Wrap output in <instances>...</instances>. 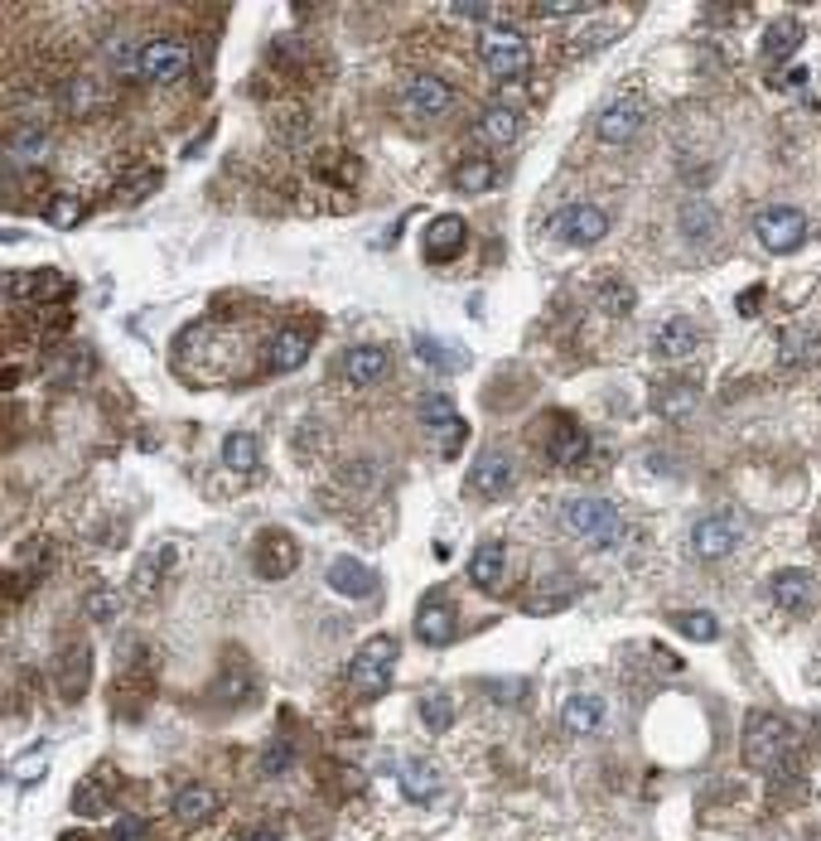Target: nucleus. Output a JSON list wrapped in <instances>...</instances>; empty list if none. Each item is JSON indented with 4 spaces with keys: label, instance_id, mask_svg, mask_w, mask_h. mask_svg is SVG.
I'll return each mask as SVG.
<instances>
[{
    "label": "nucleus",
    "instance_id": "obj_49",
    "mask_svg": "<svg viewBox=\"0 0 821 841\" xmlns=\"http://www.w3.org/2000/svg\"><path fill=\"white\" fill-rule=\"evenodd\" d=\"M136 837H145V822H141V818H121V822L112 827V841H136Z\"/></svg>",
    "mask_w": 821,
    "mask_h": 841
},
{
    "label": "nucleus",
    "instance_id": "obj_34",
    "mask_svg": "<svg viewBox=\"0 0 821 841\" xmlns=\"http://www.w3.org/2000/svg\"><path fill=\"white\" fill-rule=\"evenodd\" d=\"M518 131H522L518 112H508V107H498V102L479 117V136H484L488 145H512V141H518Z\"/></svg>",
    "mask_w": 821,
    "mask_h": 841
},
{
    "label": "nucleus",
    "instance_id": "obj_14",
    "mask_svg": "<svg viewBox=\"0 0 821 841\" xmlns=\"http://www.w3.org/2000/svg\"><path fill=\"white\" fill-rule=\"evenodd\" d=\"M701 329H696V320H686V314H672V320H662L657 324V334H653V353L657 358H667V363H681V358H696L701 353Z\"/></svg>",
    "mask_w": 821,
    "mask_h": 841
},
{
    "label": "nucleus",
    "instance_id": "obj_43",
    "mask_svg": "<svg viewBox=\"0 0 821 841\" xmlns=\"http://www.w3.org/2000/svg\"><path fill=\"white\" fill-rule=\"evenodd\" d=\"M290 754H296V750H290V740H276V745L262 754V774H286L290 770Z\"/></svg>",
    "mask_w": 821,
    "mask_h": 841
},
{
    "label": "nucleus",
    "instance_id": "obj_1",
    "mask_svg": "<svg viewBox=\"0 0 821 841\" xmlns=\"http://www.w3.org/2000/svg\"><path fill=\"white\" fill-rule=\"evenodd\" d=\"M566 528L585 546H614V542H623V513L609 504V498H599V494L570 498V504H566Z\"/></svg>",
    "mask_w": 821,
    "mask_h": 841
},
{
    "label": "nucleus",
    "instance_id": "obj_12",
    "mask_svg": "<svg viewBox=\"0 0 821 841\" xmlns=\"http://www.w3.org/2000/svg\"><path fill=\"white\" fill-rule=\"evenodd\" d=\"M184 68H189V48L179 40H151L136 54V73L145 82H175L184 78Z\"/></svg>",
    "mask_w": 821,
    "mask_h": 841
},
{
    "label": "nucleus",
    "instance_id": "obj_39",
    "mask_svg": "<svg viewBox=\"0 0 821 841\" xmlns=\"http://www.w3.org/2000/svg\"><path fill=\"white\" fill-rule=\"evenodd\" d=\"M817 334H807V329H788V334H778V358L783 363H807L817 353Z\"/></svg>",
    "mask_w": 821,
    "mask_h": 841
},
{
    "label": "nucleus",
    "instance_id": "obj_40",
    "mask_svg": "<svg viewBox=\"0 0 821 841\" xmlns=\"http://www.w3.org/2000/svg\"><path fill=\"white\" fill-rule=\"evenodd\" d=\"M677 629L686 633V639H696V643H710L720 633V624H715V615L710 609H691V615H677Z\"/></svg>",
    "mask_w": 821,
    "mask_h": 841
},
{
    "label": "nucleus",
    "instance_id": "obj_24",
    "mask_svg": "<svg viewBox=\"0 0 821 841\" xmlns=\"http://www.w3.org/2000/svg\"><path fill=\"white\" fill-rule=\"evenodd\" d=\"M802 40H807V30H802V20H774L764 30V44H758V54L768 58V64H783V58H792L802 48Z\"/></svg>",
    "mask_w": 821,
    "mask_h": 841
},
{
    "label": "nucleus",
    "instance_id": "obj_36",
    "mask_svg": "<svg viewBox=\"0 0 821 841\" xmlns=\"http://www.w3.org/2000/svg\"><path fill=\"white\" fill-rule=\"evenodd\" d=\"M595 300L604 305L609 314H629V310H633V300H639V296H633V286H629V280H619V276H599V280H595Z\"/></svg>",
    "mask_w": 821,
    "mask_h": 841
},
{
    "label": "nucleus",
    "instance_id": "obj_46",
    "mask_svg": "<svg viewBox=\"0 0 821 841\" xmlns=\"http://www.w3.org/2000/svg\"><path fill=\"white\" fill-rule=\"evenodd\" d=\"M78 213H82L78 199H54V203H48V223H54V228H73V223H78Z\"/></svg>",
    "mask_w": 821,
    "mask_h": 841
},
{
    "label": "nucleus",
    "instance_id": "obj_41",
    "mask_svg": "<svg viewBox=\"0 0 821 841\" xmlns=\"http://www.w3.org/2000/svg\"><path fill=\"white\" fill-rule=\"evenodd\" d=\"M421 721L431 726V730H445L450 721H455V701L435 697V691H431V697H421Z\"/></svg>",
    "mask_w": 821,
    "mask_h": 841
},
{
    "label": "nucleus",
    "instance_id": "obj_22",
    "mask_svg": "<svg viewBox=\"0 0 821 841\" xmlns=\"http://www.w3.org/2000/svg\"><path fill=\"white\" fill-rule=\"evenodd\" d=\"M304 358H310V334L304 329H280L266 344V368L271 373H296L304 368Z\"/></svg>",
    "mask_w": 821,
    "mask_h": 841
},
{
    "label": "nucleus",
    "instance_id": "obj_27",
    "mask_svg": "<svg viewBox=\"0 0 821 841\" xmlns=\"http://www.w3.org/2000/svg\"><path fill=\"white\" fill-rule=\"evenodd\" d=\"M397 784H401V794H407L411 803H431L435 788H440V774H435L431 760H401L397 764Z\"/></svg>",
    "mask_w": 821,
    "mask_h": 841
},
{
    "label": "nucleus",
    "instance_id": "obj_29",
    "mask_svg": "<svg viewBox=\"0 0 821 841\" xmlns=\"http://www.w3.org/2000/svg\"><path fill=\"white\" fill-rule=\"evenodd\" d=\"M48 151H54L48 131H20V136H10V145H5V165H15V169L44 165V161H48Z\"/></svg>",
    "mask_w": 821,
    "mask_h": 841
},
{
    "label": "nucleus",
    "instance_id": "obj_52",
    "mask_svg": "<svg viewBox=\"0 0 821 841\" xmlns=\"http://www.w3.org/2000/svg\"><path fill=\"white\" fill-rule=\"evenodd\" d=\"M247 841H280V832H271V827H256V832Z\"/></svg>",
    "mask_w": 821,
    "mask_h": 841
},
{
    "label": "nucleus",
    "instance_id": "obj_32",
    "mask_svg": "<svg viewBox=\"0 0 821 841\" xmlns=\"http://www.w3.org/2000/svg\"><path fill=\"white\" fill-rule=\"evenodd\" d=\"M48 383H58V387H73V383H82V377L92 373V353L88 348H64V353H54L48 358Z\"/></svg>",
    "mask_w": 821,
    "mask_h": 841
},
{
    "label": "nucleus",
    "instance_id": "obj_19",
    "mask_svg": "<svg viewBox=\"0 0 821 841\" xmlns=\"http://www.w3.org/2000/svg\"><path fill=\"white\" fill-rule=\"evenodd\" d=\"M421 421L431 425V431H440V450H445V455H455L459 441H464V421L455 417V401H450L445 392L421 397Z\"/></svg>",
    "mask_w": 821,
    "mask_h": 841
},
{
    "label": "nucleus",
    "instance_id": "obj_45",
    "mask_svg": "<svg viewBox=\"0 0 821 841\" xmlns=\"http://www.w3.org/2000/svg\"><path fill=\"white\" fill-rule=\"evenodd\" d=\"M450 15L474 20V24H488V20H508V10H502V5H450Z\"/></svg>",
    "mask_w": 821,
    "mask_h": 841
},
{
    "label": "nucleus",
    "instance_id": "obj_28",
    "mask_svg": "<svg viewBox=\"0 0 821 841\" xmlns=\"http://www.w3.org/2000/svg\"><path fill=\"white\" fill-rule=\"evenodd\" d=\"M502 571H508V552H502V542H484L479 552L469 556V580L479 585V590H498Z\"/></svg>",
    "mask_w": 821,
    "mask_h": 841
},
{
    "label": "nucleus",
    "instance_id": "obj_4",
    "mask_svg": "<svg viewBox=\"0 0 821 841\" xmlns=\"http://www.w3.org/2000/svg\"><path fill=\"white\" fill-rule=\"evenodd\" d=\"M479 58L493 78L518 82V78H526V68H532V44H526L518 30H488L479 40Z\"/></svg>",
    "mask_w": 821,
    "mask_h": 841
},
{
    "label": "nucleus",
    "instance_id": "obj_8",
    "mask_svg": "<svg viewBox=\"0 0 821 841\" xmlns=\"http://www.w3.org/2000/svg\"><path fill=\"white\" fill-rule=\"evenodd\" d=\"M401 107L415 121H440L455 107V88L445 78H435V73H415V78H407V88H401Z\"/></svg>",
    "mask_w": 821,
    "mask_h": 841
},
{
    "label": "nucleus",
    "instance_id": "obj_17",
    "mask_svg": "<svg viewBox=\"0 0 821 841\" xmlns=\"http://www.w3.org/2000/svg\"><path fill=\"white\" fill-rule=\"evenodd\" d=\"M339 377H343L348 387H373L377 377H387V348H377V344H353V348L339 358Z\"/></svg>",
    "mask_w": 821,
    "mask_h": 841
},
{
    "label": "nucleus",
    "instance_id": "obj_37",
    "mask_svg": "<svg viewBox=\"0 0 821 841\" xmlns=\"http://www.w3.org/2000/svg\"><path fill=\"white\" fill-rule=\"evenodd\" d=\"M681 233L686 237H691V242H710V237H715V209H710V203H701V199H691V203H686V209H681Z\"/></svg>",
    "mask_w": 821,
    "mask_h": 841
},
{
    "label": "nucleus",
    "instance_id": "obj_5",
    "mask_svg": "<svg viewBox=\"0 0 821 841\" xmlns=\"http://www.w3.org/2000/svg\"><path fill=\"white\" fill-rule=\"evenodd\" d=\"M296 566H300V542L290 538V532H280V528L256 532V542H252V571L256 576L262 580H286Z\"/></svg>",
    "mask_w": 821,
    "mask_h": 841
},
{
    "label": "nucleus",
    "instance_id": "obj_26",
    "mask_svg": "<svg viewBox=\"0 0 821 841\" xmlns=\"http://www.w3.org/2000/svg\"><path fill=\"white\" fill-rule=\"evenodd\" d=\"M561 726L570 730V735H590V730L604 726V697H595V691H575L566 701V711H561Z\"/></svg>",
    "mask_w": 821,
    "mask_h": 841
},
{
    "label": "nucleus",
    "instance_id": "obj_31",
    "mask_svg": "<svg viewBox=\"0 0 821 841\" xmlns=\"http://www.w3.org/2000/svg\"><path fill=\"white\" fill-rule=\"evenodd\" d=\"M64 276H54V272H30V276H10L5 280V296H15V300H48V296H64Z\"/></svg>",
    "mask_w": 821,
    "mask_h": 841
},
{
    "label": "nucleus",
    "instance_id": "obj_51",
    "mask_svg": "<svg viewBox=\"0 0 821 841\" xmlns=\"http://www.w3.org/2000/svg\"><path fill=\"white\" fill-rule=\"evenodd\" d=\"M758 300H764V286H750L740 296V314H758Z\"/></svg>",
    "mask_w": 821,
    "mask_h": 841
},
{
    "label": "nucleus",
    "instance_id": "obj_9",
    "mask_svg": "<svg viewBox=\"0 0 821 841\" xmlns=\"http://www.w3.org/2000/svg\"><path fill=\"white\" fill-rule=\"evenodd\" d=\"M551 233L566 242V247H595V242L609 233V218H604V209H595V203H570V209H561L551 218Z\"/></svg>",
    "mask_w": 821,
    "mask_h": 841
},
{
    "label": "nucleus",
    "instance_id": "obj_30",
    "mask_svg": "<svg viewBox=\"0 0 821 841\" xmlns=\"http://www.w3.org/2000/svg\"><path fill=\"white\" fill-rule=\"evenodd\" d=\"M223 465L232 474H256L262 469V441L252 431H232L223 441Z\"/></svg>",
    "mask_w": 821,
    "mask_h": 841
},
{
    "label": "nucleus",
    "instance_id": "obj_48",
    "mask_svg": "<svg viewBox=\"0 0 821 841\" xmlns=\"http://www.w3.org/2000/svg\"><path fill=\"white\" fill-rule=\"evenodd\" d=\"M415 353H421L425 363H435V368H450V353L440 344H431V339H415Z\"/></svg>",
    "mask_w": 821,
    "mask_h": 841
},
{
    "label": "nucleus",
    "instance_id": "obj_15",
    "mask_svg": "<svg viewBox=\"0 0 821 841\" xmlns=\"http://www.w3.org/2000/svg\"><path fill=\"white\" fill-rule=\"evenodd\" d=\"M590 455V435H585L580 421L570 417H556L546 431V460L551 465H580V460Z\"/></svg>",
    "mask_w": 821,
    "mask_h": 841
},
{
    "label": "nucleus",
    "instance_id": "obj_10",
    "mask_svg": "<svg viewBox=\"0 0 821 841\" xmlns=\"http://www.w3.org/2000/svg\"><path fill=\"white\" fill-rule=\"evenodd\" d=\"M643 121H647L643 97H614V102L595 117V136L604 145H629L643 131Z\"/></svg>",
    "mask_w": 821,
    "mask_h": 841
},
{
    "label": "nucleus",
    "instance_id": "obj_35",
    "mask_svg": "<svg viewBox=\"0 0 821 841\" xmlns=\"http://www.w3.org/2000/svg\"><path fill=\"white\" fill-rule=\"evenodd\" d=\"M97 102H102V88H97V78H88V73H73V78L64 82V107L73 117L92 112Z\"/></svg>",
    "mask_w": 821,
    "mask_h": 841
},
{
    "label": "nucleus",
    "instance_id": "obj_13",
    "mask_svg": "<svg viewBox=\"0 0 821 841\" xmlns=\"http://www.w3.org/2000/svg\"><path fill=\"white\" fill-rule=\"evenodd\" d=\"M455 633H459V615H455V600H450V595H431V600L415 609V639H421L425 649H445Z\"/></svg>",
    "mask_w": 821,
    "mask_h": 841
},
{
    "label": "nucleus",
    "instance_id": "obj_33",
    "mask_svg": "<svg viewBox=\"0 0 821 841\" xmlns=\"http://www.w3.org/2000/svg\"><path fill=\"white\" fill-rule=\"evenodd\" d=\"M112 770H97L92 778H82L78 784V794H73V812H82V818H97V812H107V788H112Z\"/></svg>",
    "mask_w": 821,
    "mask_h": 841
},
{
    "label": "nucleus",
    "instance_id": "obj_47",
    "mask_svg": "<svg viewBox=\"0 0 821 841\" xmlns=\"http://www.w3.org/2000/svg\"><path fill=\"white\" fill-rule=\"evenodd\" d=\"M88 615L97 619V624H107V619L117 615V595L112 590H92L88 595Z\"/></svg>",
    "mask_w": 821,
    "mask_h": 841
},
{
    "label": "nucleus",
    "instance_id": "obj_21",
    "mask_svg": "<svg viewBox=\"0 0 821 841\" xmlns=\"http://www.w3.org/2000/svg\"><path fill=\"white\" fill-rule=\"evenodd\" d=\"M54 677H58L64 701H78L82 691H88V677H92V653L82 649V643H64V653H58V663H54Z\"/></svg>",
    "mask_w": 821,
    "mask_h": 841
},
{
    "label": "nucleus",
    "instance_id": "obj_44",
    "mask_svg": "<svg viewBox=\"0 0 821 841\" xmlns=\"http://www.w3.org/2000/svg\"><path fill=\"white\" fill-rule=\"evenodd\" d=\"M590 5H580V0H551V5H532V15L542 20H570V15H585Z\"/></svg>",
    "mask_w": 821,
    "mask_h": 841
},
{
    "label": "nucleus",
    "instance_id": "obj_25",
    "mask_svg": "<svg viewBox=\"0 0 821 841\" xmlns=\"http://www.w3.org/2000/svg\"><path fill=\"white\" fill-rule=\"evenodd\" d=\"M696 407H701V387H696V383H662V387H653V411H657V417L681 421V417H691Z\"/></svg>",
    "mask_w": 821,
    "mask_h": 841
},
{
    "label": "nucleus",
    "instance_id": "obj_3",
    "mask_svg": "<svg viewBox=\"0 0 821 841\" xmlns=\"http://www.w3.org/2000/svg\"><path fill=\"white\" fill-rule=\"evenodd\" d=\"M391 667H397V639H387V633H373V639L358 649V657L348 663V687L358 691V697H382L391 687Z\"/></svg>",
    "mask_w": 821,
    "mask_h": 841
},
{
    "label": "nucleus",
    "instance_id": "obj_38",
    "mask_svg": "<svg viewBox=\"0 0 821 841\" xmlns=\"http://www.w3.org/2000/svg\"><path fill=\"white\" fill-rule=\"evenodd\" d=\"M493 179H498L493 161H464V165L455 169V185H459L464 193H484V189H493Z\"/></svg>",
    "mask_w": 821,
    "mask_h": 841
},
{
    "label": "nucleus",
    "instance_id": "obj_16",
    "mask_svg": "<svg viewBox=\"0 0 821 841\" xmlns=\"http://www.w3.org/2000/svg\"><path fill=\"white\" fill-rule=\"evenodd\" d=\"M774 605L783 609V615H812L817 576L812 571H778L774 576Z\"/></svg>",
    "mask_w": 821,
    "mask_h": 841
},
{
    "label": "nucleus",
    "instance_id": "obj_18",
    "mask_svg": "<svg viewBox=\"0 0 821 841\" xmlns=\"http://www.w3.org/2000/svg\"><path fill=\"white\" fill-rule=\"evenodd\" d=\"M324 580H329V590L348 595V600H367V595H377V571L363 566L358 556H339L334 566L324 571Z\"/></svg>",
    "mask_w": 821,
    "mask_h": 841
},
{
    "label": "nucleus",
    "instance_id": "obj_6",
    "mask_svg": "<svg viewBox=\"0 0 821 841\" xmlns=\"http://www.w3.org/2000/svg\"><path fill=\"white\" fill-rule=\"evenodd\" d=\"M512 484H518V465H512V455L508 450H498V445H488V450L474 455L464 489L479 494V498H502V494H512Z\"/></svg>",
    "mask_w": 821,
    "mask_h": 841
},
{
    "label": "nucleus",
    "instance_id": "obj_42",
    "mask_svg": "<svg viewBox=\"0 0 821 841\" xmlns=\"http://www.w3.org/2000/svg\"><path fill=\"white\" fill-rule=\"evenodd\" d=\"M276 131H280L286 141H300L304 131H310V117H304L300 107H280V112H276Z\"/></svg>",
    "mask_w": 821,
    "mask_h": 841
},
{
    "label": "nucleus",
    "instance_id": "obj_2",
    "mask_svg": "<svg viewBox=\"0 0 821 841\" xmlns=\"http://www.w3.org/2000/svg\"><path fill=\"white\" fill-rule=\"evenodd\" d=\"M740 750H744V764H750L754 774H778L783 754H788V721H778V716H768V711H754L750 721H744Z\"/></svg>",
    "mask_w": 821,
    "mask_h": 841
},
{
    "label": "nucleus",
    "instance_id": "obj_20",
    "mask_svg": "<svg viewBox=\"0 0 821 841\" xmlns=\"http://www.w3.org/2000/svg\"><path fill=\"white\" fill-rule=\"evenodd\" d=\"M469 242V228H464L459 213H440L431 228H425V257L431 262H455Z\"/></svg>",
    "mask_w": 821,
    "mask_h": 841
},
{
    "label": "nucleus",
    "instance_id": "obj_7",
    "mask_svg": "<svg viewBox=\"0 0 821 841\" xmlns=\"http://www.w3.org/2000/svg\"><path fill=\"white\" fill-rule=\"evenodd\" d=\"M754 237L764 242L768 252H798L802 242H807V213L802 209H783V203H774V209H764L754 218Z\"/></svg>",
    "mask_w": 821,
    "mask_h": 841
},
{
    "label": "nucleus",
    "instance_id": "obj_23",
    "mask_svg": "<svg viewBox=\"0 0 821 841\" xmlns=\"http://www.w3.org/2000/svg\"><path fill=\"white\" fill-rule=\"evenodd\" d=\"M169 812H175L184 827H199V822H208L218 812V794L208 784H184L175 794V803H169Z\"/></svg>",
    "mask_w": 821,
    "mask_h": 841
},
{
    "label": "nucleus",
    "instance_id": "obj_50",
    "mask_svg": "<svg viewBox=\"0 0 821 841\" xmlns=\"http://www.w3.org/2000/svg\"><path fill=\"white\" fill-rule=\"evenodd\" d=\"M20 784H30V778H40V754H24L20 760V770H15Z\"/></svg>",
    "mask_w": 821,
    "mask_h": 841
},
{
    "label": "nucleus",
    "instance_id": "obj_11",
    "mask_svg": "<svg viewBox=\"0 0 821 841\" xmlns=\"http://www.w3.org/2000/svg\"><path fill=\"white\" fill-rule=\"evenodd\" d=\"M740 546V518L734 513H710L691 528V552L701 561H725Z\"/></svg>",
    "mask_w": 821,
    "mask_h": 841
}]
</instances>
